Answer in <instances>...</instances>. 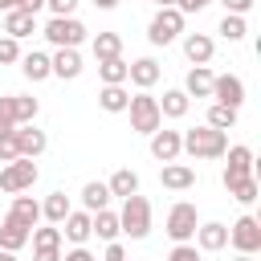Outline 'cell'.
Instances as JSON below:
<instances>
[{
  "instance_id": "obj_10",
  "label": "cell",
  "mask_w": 261,
  "mask_h": 261,
  "mask_svg": "<svg viewBox=\"0 0 261 261\" xmlns=\"http://www.w3.org/2000/svg\"><path fill=\"white\" fill-rule=\"evenodd\" d=\"M12 139H16V155H20V159H37V155L49 147V135H45L37 122L16 126V130H12Z\"/></svg>"
},
{
  "instance_id": "obj_50",
  "label": "cell",
  "mask_w": 261,
  "mask_h": 261,
  "mask_svg": "<svg viewBox=\"0 0 261 261\" xmlns=\"http://www.w3.org/2000/svg\"><path fill=\"white\" fill-rule=\"evenodd\" d=\"M155 4H159V8H175L179 0H155Z\"/></svg>"
},
{
  "instance_id": "obj_41",
  "label": "cell",
  "mask_w": 261,
  "mask_h": 261,
  "mask_svg": "<svg viewBox=\"0 0 261 261\" xmlns=\"http://www.w3.org/2000/svg\"><path fill=\"white\" fill-rule=\"evenodd\" d=\"M45 8H49L53 16H73V8H77V0H45Z\"/></svg>"
},
{
  "instance_id": "obj_30",
  "label": "cell",
  "mask_w": 261,
  "mask_h": 261,
  "mask_svg": "<svg viewBox=\"0 0 261 261\" xmlns=\"http://www.w3.org/2000/svg\"><path fill=\"white\" fill-rule=\"evenodd\" d=\"M37 114H41V102H37V98H29V94H12V122H16V126L37 122Z\"/></svg>"
},
{
  "instance_id": "obj_35",
  "label": "cell",
  "mask_w": 261,
  "mask_h": 261,
  "mask_svg": "<svg viewBox=\"0 0 261 261\" xmlns=\"http://www.w3.org/2000/svg\"><path fill=\"white\" fill-rule=\"evenodd\" d=\"M29 241H33V249H61V228L57 224H37Z\"/></svg>"
},
{
  "instance_id": "obj_17",
  "label": "cell",
  "mask_w": 261,
  "mask_h": 261,
  "mask_svg": "<svg viewBox=\"0 0 261 261\" xmlns=\"http://www.w3.org/2000/svg\"><path fill=\"white\" fill-rule=\"evenodd\" d=\"M224 159H228V167H224V184L253 175V151H249V147H228Z\"/></svg>"
},
{
  "instance_id": "obj_2",
  "label": "cell",
  "mask_w": 261,
  "mask_h": 261,
  "mask_svg": "<svg viewBox=\"0 0 261 261\" xmlns=\"http://www.w3.org/2000/svg\"><path fill=\"white\" fill-rule=\"evenodd\" d=\"M118 228H122V237H130V241H143L147 232H151V200L147 196H126L122 200V212H118Z\"/></svg>"
},
{
  "instance_id": "obj_3",
  "label": "cell",
  "mask_w": 261,
  "mask_h": 261,
  "mask_svg": "<svg viewBox=\"0 0 261 261\" xmlns=\"http://www.w3.org/2000/svg\"><path fill=\"white\" fill-rule=\"evenodd\" d=\"M126 114H130V130H139V135H155V130L163 126V114H159V102L151 98V90L130 94Z\"/></svg>"
},
{
  "instance_id": "obj_37",
  "label": "cell",
  "mask_w": 261,
  "mask_h": 261,
  "mask_svg": "<svg viewBox=\"0 0 261 261\" xmlns=\"http://www.w3.org/2000/svg\"><path fill=\"white\" fill-rule=\"evenodd\" d=\"M12 61H20V41L0 37V65H12Z\"/></svg>"
},
{
  "instance_id": "obj_27",
  "label": "cell",
  "mask_w": 261,
  "mask_h": 261,
  "mask_svg": "<svg viewBox=\"0 0 261 261\" xmlns=\"http://www.w3.org/2000/svg\"><path fill=\"white\" fill-rule=\"evenodd\" d=\"M106 188H110V196L126 200V196H135V192H139V171H130V167H118V171L106 179Z\"/></svg>"
},
{
  "instance_id": "obj_39",
  "label": "cell",
  "mask_w": 261,
  "mask_h": 261,
  "mask_svg": "<svg viewBox=\"0 0 261 261\" xmlns=\"http://www.w3.org/2000/svg\"><path fill=\"white\" fill-rule=\"evenodd\" d=\"M167 261H204V257H200L196 245H175V249L167 253Z\"/></svg>"
},
{
  "instance_id": "obj_28",
  "label": "cell",
  "mask_w": 261,
  "mask_h": 261,
  "mask_svg": "<svg viewBox=\"0 0 261 261\" xmlns=\"http://www.w3.org/2000/svg\"><path fill=\"white\" fill-rule=\"evenodd\" d=\"M69 212H73V204H69V196H65V192H49V196H45V204H41V216H45L49 224H61Z\"/></svg>"
},
{
  "instance_id": "obj_40",
  "label": "cell",
  "mask_w": 261,
  "mask_h": 261,
  "mask_svg": "<svg viewBox=\"0 0 261 261\" xmlns=\"http://www.w3.org/2000/svg\"><path fill=\"white\" fill-rule=\"evenodd\" d=\"M12 159H20L16 155V139L12 135H0V163H12Z\"/></svg>"
},
{
  "instance_id": "obj_44",
  "label": "cell",
  "mask_w": 261,
  "mask_h": 261,
  "mask_svg": "<svg viewBox=\"0 0 261 261\" xmlns=\"http://www.w3.org/2000/svg\"><path fill=\"white\" fill-rule=\"evenodd\" d=\"M102 261H126V249H122L118 241H110V245H106V253H102Z\"/></svg>"
},
{
  "instance_id": "obj_49",
  "label": "cell",
  "mask_w": 261,
  "mask_h": 261,
  "mask_svg": "<svg viewBox=\"0 0 261 261\" xmlns=\"http://www.w3.org/2000/svg\"><path fill=\"white\" fill-rule=\"evenodd\" d=\"M12 8H20V0H0V12H12Z\"/></svg>"
},
{
  "instance_id": "obj_51",
  "label": "cell",
  "mask_w": 261,
  "mask_h": 261,
  "mask_svg": "<svg viewBox=\"0 0 261 261\" xmlns=\"http://www.w3.org/2000/svg\"><path fill=\"white\" fill-rule=\"evenodd\" d=\"M0 261H16V253H8V249H0Z\"/></svg>"
},
{
  "instance_id": "obj_11",
  "label": "cell",
  "mask_w": 261,
  "mask_h": 261,
  "mask_svg": "<svg viewBox=\"0 0 261 261\" xmlns=\"http://www.w3.org/2000/svg\"><path fill=\"white\" fill-rule=\"evenodd\" d=\"M196 249L200 253H220V249H228V224H220V220H204V224H196Z\"/></svg>"
},
{
  "instance_id": "obj_7",
  "label": "cell",
  "mask_w": 261,
  "mask_h": 261,
  "mask_svg": "<svg viewBox=\"0 0 261 261\" xmlns=\"http://www.w3.org/2000/svg\"><path fill=\"white\" fill-rule=\"evenodd\" d=\"M179 33H184V12L179 8H159L151 16V24H147V41L151 45H171Z\"/></svg>"
},
{
  "instance_id": "obj_18",
  "label": "cell",
  "mask_w": 261,
  "mask_h": 261,
  "mask_svg": "<svg viewBox=\"0 0 261 261\" xmlns=\"http://www.w3.org/2000/svg\"><path fill=\"white\" fill-rule=\"evenodd\" d=\"M33 33H37V16H33V12H20V8L4 12V37L24 41V37H33Z\"/></svg>"
},
{
  "instance_id": "obj_45",
  "label": "cell",
  "mask_w": 261,
  "mask_h": 261,
  "mask_svg": "<svg viewBox=\"0 0 261 261\" xmlns=\"http://www.w3.org/2000/svg\"><path fill=\"white\" fill-rule=\"evenodd\" d=\"M208 4H212V0H179V4H175V8H179V12H184V16H188V12H204V8H208Z\"/></svg>"
},
{
  "instance_id": "obj_12",
  "label": "cell",
  "mask_w": 261,
  "mask_h": 261,
  "mask_svg": "<svg viewBox=\"0 0 261 261\" xmlns=\"http://www.w3.org/2000/svg\"><path fill=\"white\" fill-rule=\"evenodd\" d=\"M159 77H163V69H159L155 57H135V61H126V82H130L135 90H151Z\"/></svg>"
},
{
  "instance_id": "obj_43",
  "label": "cell",
  "mask_w": 261,
  "mask_h": 261,
  "mask_svg": "<svg viewBox=\"0 0 261 261\" xmlns=\"http://www.w3.org/2000/svg\"><path fill=\"white\" fill-rule=\"evenodd\" d=\"M61 261H98V257H94V253H90L86 245H73L69 253H61Z\"/></svg>"
},
{
  "instance_id": "obj_16",
  "label": "cell",
  "mask_w": 261,
  "mask_h": 261,
  "mask_svg": "<svg viewBox=\"0 0 261 261\" xmlns=\"http://www.w3.org/2000/svg\"><path fill=\"white\" fill-rule=\"evenodd\" d=\"M49 69H53V77L73 82V77L82 73V53H77V49H57V53L49 57Z\"/></svg>"
},
{
  "instance_id": "obj_15",
  "label": "cell",
  "mask_w": 261,
  "mask_h": 261,
  "mask_svg": "<svg viewBox=\"0 0 261 261\" xmlns=\"http://www.w3.org/2000/svg\"><path fill=\"white\" fill-rule=\"evenodd\" d=\"M159 184L167 192H188V188H196V167H188V163H163Z\"/></svg>"
},
{
  "instance_id": "obj_26",
  "label": "cell",
  "mask_w": 261,
  "mask_h": 261,
  "mask_svg": "<svg viewBox=\"0 0 261 261\" xmlns=\"http://www.w3.org/2000/svg\"><path fill=\"white\" fill-rule=\"evenodd\" d=\"M155 102H159V114L163 118H184L188 106H192V98L184 90H163V98H155Z\"/></svg>"
},
{
  "instance_id": "obj_4",
  "label": "cell",
  "mask_w": 261,
  "mask_h": 261,
  "mask_svg": "<svg viewBox=\"0 0 261 261\" xmlns=\"http://www.w3.org/2000/svg\"><path fill=\"white\" fill-rule=\"evenodd\" d=\"M196 224H200V212H196V204L179 200V204H171V208H167L163 232H167L175 245H192V237H196Z\"/></svg>"
},
{
  "instance_id": "obj_52",
  "label": "cell",
  "mask_w": 261,
  "mask_h": 261,
  "mask_svg": "<svg viewBox=\"0 0 261 261\" xmlns=\"http://www.w3.org/2000/svg\"><path fill=\"white\" fill-rule=\"evenodd\" d=\"M232 261H253V257H245V253H237V257H232Z\"/></svg>"
},
{
  "instance_id": "obj_46",
  "label": "cell",
  "mask_w": 261,
  "mask_h": 261,
  "mask_svg": "<svg viewBox=\"0 0 261 261\" xmlns=\"http://www.w3.org/2000/svg\"><path fill=\"white\" fill-rule=\"evenodd\" d=\"M33 261H61V249H33Z\"/></svg>"
},
{
  "instance_id": "obj_9",
  "label": "cell",
  "mask_w": 261,
  "mask_h": 261,
  "mask_svg": "<svg viewBox=\"0 0 261 261\" xmlns=\"http://www.w3.org/2000/svg\"><path fill=\"white\" fill-rule=\"evenodd\" d=\"M212 102L241 110V102H245V82H241L237 73H220V77H212Z\"/></svg>"
},
{
  "instance_id": "obj_24",
  "label": "cell",
  "mask_w": 261,
  "mask_h": 261,
  "mask_svg": "<svg viewBox=\"0 0 261 261\" xmlns=\"http://www.w3.org/2000/svg\"><path fill=\"white\" fill-rule=\"evenodd\" d=\"M57 228H65L61 237H65V241H73V245H86V241L94 237V232H90V212H69Z\"/></svg>"
},
{
  "instance_id": "obj_22",
  "label": "cell",
  "mask_w": 261,
  "mask_h": 261,
  "mask_svg": "<svg viewBox=\"0 0 261 261\" xmlns=\"http://www.w3.org/2000/svg\"><path fill=\"white\" fill-rule=\"evenodd\" d=\"M110 200H114V196H110V188H106V184H98V179H90V184L82 188V212H90V216H94V212H102V208H110Z\"/></svg>"
},
{
  "instance_id": "obj_32",
  "label": "cell",
  "mask_w": 261,
  "mask_h": 261,
  "mask_svg": "<svg viewBox=\"0 0 261 261\" xmlns=\"http://www.w3.org/2000/svg\"><path fill=\"white\" fill-rule=\"evenodd\" d=\"M90 49H94L98 61H106V57H122V37H118V33H98Z\"/></svg>"
},
{
  "instance_id": "obj_34",
  "label": "cell",
  "mask_w": 261,
  "mask_h": 261,
  "mask_svg": "<svg viewBox=\"0 0 261 261\" xmlns=\"http://www.w3.org/2000/svg\"><path fill=\"white\" fill-rule=\"evenodd\" d=\"M224 188H228V196H232L237 204H253V200H257V192H261V188H257V175L232 179V184H224Z\"/></svg>"
},
{
  "instance_id": "obj_21",
  "label": "cell",
  "mask_w": 261,
  "mask_h": 261,
  "mask_svg": "<svg viewBox=\"0 0 261 261\" xmlns=\"http://www.w3.org/2000/svg\"><path fill=\"white\" fill-rule=\"evenodd\" d=\"M20 73H24L29 82H45V77H53V69H49V53H41V49L20 53Z\"/></svg>"
},
{
  "instance_id": "obj_20",
  "label": "cell",
  "mask_w": 261,
  "mask_h": 261,
  "mask_svg": "<svg viewBox=\"0 0 261 261\" xmlns=\"http://www.w3.org/2000/svg\"><path fill=\"white\" fill-rule=\"evenodd\" d=\"M29 237H33V228H24L20 220H12V216H4V220H0V249L16 253V249H24V245H29Z\"/></svg>"
},
{
  "instance_id": "obj_31",
  "label": "cell",
  "mask_w": 261,
  "mask_h": 261,
  "mask_svg": "<svg viewBox=\"0 0 261 261\" xmlns=\"http://www.w3.org/2000/svg\"><path fill=\"white\" fill-rule=\"evenodd\" d=\"M98 77H102V86H126V61L122 57L98 61Z\"/></svg>"
},
{
  "instance_id": "obj_5",
  "label": "cell",
  "mask_w": 261,
  "mask_h": 261,
  "mask_svg": "<svg viewBox=\"0 0 261 261\" xmlns=\"http://www.w3.org/2000/svg\"><path fill=\"white\" fill-rule=\"evenodd\" d=\"M41 37L49 45H57V49H77L86 41V24L77 16H49L45 29H41Z\"/></svg>"
},
{
  "instance_id": "obj_47",
  "label": "cell",
  "mask_w": 261,
  "mask_h": 261,
  "mask_svg": "<svg viewBox=\"0 0 261 261\" xmlns=\"http://www.w3.org/2000/svg\"><path fill=\"white\" fill-rule=\"evenodd\" d=\"M41 8H45V0H20V12H33V16H37Z\"/></svg>"
},
{
  "instance_id": "obj_42",
  "label": "cell",
  "mask_w": 261,
  "mask_h": 261,
  "mask_svg": "<svg viewBox=\"0 0 261 261\" xmlns=\"http://www.w3.org/2000/svg\"><path fill=\"white\" fill-rule=\"evenodd\" d=\"M220 4H224V12H228V16H245L257 0H220Z\"/></svg>"
},
{
  "instance_id": "obj_38",
  "label": "cell",
  "mask_w": 261,
  "mask_h": 261,
  "mask_svg": "<svg viewBox=\"0 0 261 261\" xmlns=\"http://www.w3.org/2000/svg\"><path fill=\"white\" fill-rule=\"evenodd\" d=\"M16 130V122H12V94H4L0 98V135H12Z\"/></svg>"
},
{
  "instance_id": "obj_23",
  "label": "cell",
  "mask_w": 261,
  "mask_h": 261,
  "mask_svg": "<svg viewBox=\"0 0 261 261\" xmlns=\"http://www.w3.org/2000/svg\"><path fill=\"white\" fill-rule=\"evenodd\" d=\"M90 232H98V241H118L122 237V228H118V212H110V208H102V212H94L90 216Z\"/></svg>"
},
{
  "instance_id": "obj_25",
  "label": "cell",
  "mask_w": 261,
  "mask_h": 261,
  "mask_svg": "<svg viewBox=\"0 0 261 261\" xmlns=\"http://www.w3.org/2000/svg\"><path fill=\"white\" fill-rule=\"evenodd\" d=\"M8 216H12V220H20L24 228H37V224H41V204H37L33 196H16V200H12V208H8Z\"/></svg>"
},
{
  "instance_id": "obj_33",
  "label": "cell",
  "mask_w": 261,
  "mask_h": 261,
  "mask_svg": "<svg viewBox=\"0 0 261 261\" xmlns=\"http://www.w3.org/2000/svg\"><path fill=\"white\" fill-rule=\"evenodd\" d=\"M204 126H212V130H224V135H228V130L237 126V110H232V106L212 102V106H208V122H204Z\"/></svg>"
},
{
  "instance_id": "obj_36",
  "label": "cell",
  "mask_w": 261,
  "mask_h": 261,
  "mask_svg": "<svg viewBox=\"0 0 261 261\" xmlns=\"http://www.w3.org/2000/svg\"><path fill=\"white\" fill-rule=\"evenodd\" d=\"M216 33H220L224 41H245L249 24H245V16H228V12H224V20L216 24Z\"/></svg>"
},
{
  "instance_id": "obj_14",
  "label": "cell",
  "mask_w": 261,
  "mask_h": 261,
  "mask_svg": "<svg viewBox=\"0 0 261 261\" xmlns=\"http://www.w3.org/2000/svg\"><path fill=\"white\" fill-rule=\"evenodd\" d=\"M147 139H151V155H155L159 163H175V159L184 155V151H179V130H163V126H159V130L147 135Z\"/></svg>"
},
{
  "instance_id": "obj_19",
  "label": "cell",
  "mask_w": 261,
  "mask_h": 261,
  "mask_svg": "<svg viewBox=\"0 0 261 261\" xmlns=\"http://www.w3.org/2000/svg\"><path fill=\"white\" fill-rule=\"evenodd\" d=\"M212 69L208 65H192L188 69V77H184V94L188 98H212Z\"/></svg>"
},
{
  "instance_id": "obj_6",
  "label": "cell",
  "mask_w": 261,
  "mask_h": 261,
  "mask_svg": "<svg viewBox=\"0 0 261 261\" xmlns=\"http://www.w3.org/2000/svg\"><path fill=\"white\" fill-rule=\"evenodd\" d=\"M37 159H12V163H4L0 167V192H8V196H20V192H29L33 184H37Z\"/></svg>"
},
{
  "instance_id": "obj_8",
  "label": "cell",
  "mask_w": 261,
  "mask_h": 261,
  "mask_svg": "<svg viewBox=\"0 0 261 261\" xmlns=\"http://www.w3.org/2000/svg\"><path fill=\"white\" fill-rule=\"evenodd\" d=\"M228 245H232L237 253H245V257L261 253V220H257L253 212H245V216L228 228Z\"/></svg>"
},
{
  "instance_id": "obj_1",
  "label": "cell",
  "mask_w": 261,
  "mask_h": 261,
  "mask_svg": "<svg viewBox=\"0 0 261 261\" xmlns=\"http://www.w3.org/2000/svg\"><path fill=\"white\" fill-rule=\"evenodd\" d=\"M179 151H188L192 159H224L228 135L212 126H192V130H179Z\"/></svg>"
},
{
  "instance_id": "obj_48",
  "label": "cell",
  "mask_w": 261,
  "mask_h": 261,
  "mask_svg": "<svg viewBox=\"0 0 261 261\" xmlns=\"http://www.w3.org/2000/svg\"><path fill=\"white\" fill-rule=\"evenodd\" d=\"M118 4H122V0H94V8H102V12H106V8H118Z\"/></svg>"
},
{
  "instance_id": "obj_13",
  "label": "cell",
  "mask_w": 261,
  "mask_h": 261,
  "mask_svg": "<svg viewBox=\"0 0 261 261\" xmlns=\"http://www.w3.org/2000/svg\"><path fill=\"white\" fill-rule=\"evenodd\" d=\"M212 53H216V41H212L208 33H184V57H188L192 65H208Z\"/></svg>"
},
{
  "instance_id": "obj_29",
  "label": "cell",
  "mask_w": 261,
  "mask_h": 261,
  "mask_svg": "<svg viewBox=\"0 0 261 261\" xmlns=\"http://www.w3.org/2000/svg\"><path fill=\"white\" fill-rule=\"evenodd\" d=\"M126 102H130L126 86H102V90H98V106H102L106 114H122Z\"/></svg>"
}]
</instances>
